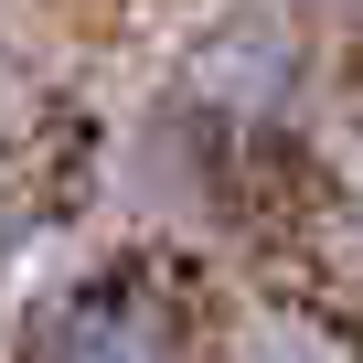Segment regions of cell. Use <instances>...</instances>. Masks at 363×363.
Returning <instances> with one entry per match:
<instances>
[{
  "label": "cell",
  "mask_w": 363,
  "mask_h": 363,
  "mask_svg": "<svg viewBox=\"0 0 363 363\" xmlns=\"http://www.w3.org/2000/svg\"><path fill=\"white\" fill-rule=\"evenodd\" d=\"M299 11H320V22H363V0H299Z\"/></svg>",
  "instance_id": "cell-2"
},
{
  "label": "cell",
  "mask_w": 363,
  "mask_h": 363,
  "mask_svg": "<svg viewBox=\"0 0 363 363\" xmlns=\"http://www.w3.org/2000/svg\"><path fill=\"white\" fill-rule=\"evenodd\" d=\"M352 278H363V235H352Z\"/></svg>",
  "instance_id": "cell-4"
},
{
  "label": "cell",
  "mask_w": 363,
  "mask_h": 363,
  "mask_svg": "<svg viewBox=\"0 0 363 363\" xmlns=\"http://www.w3.org/2000/svg\"><path fill=\"white\" fill-rule=\"evenodd\" d=\"M352 139H363V86H352Z\"/></svg>",
  "instance_id": "cell-3"
},
{
  "label": "cell",
  "mask_w": 363,
  "mask_h": 363,
  "mask_svg": "<svg viewBox=\"0 0 363 363\" xmlns=\"http://www.w3.org/2000/svg\"><path fill=\"white\" fill-rule=\"evenodd\" d=\"M11 363H193V320H182L171 278L139 257H96L75 278H54L22 310Z\"/></svg>",
  "instance_id": "cell-1"
}]
</instances>
